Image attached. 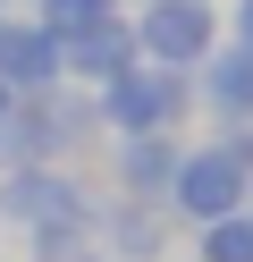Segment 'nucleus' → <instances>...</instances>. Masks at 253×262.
I'll return each instance as SVG.
<instances>
[{
	"instance_id": "obj_1",
	"label": "nucleus",
	"mask_w": 253,
	"mask_h": 262,
	"mask_svg": "<svg viewBox=\"0 0 253 262\" xmlns=\"http://www.w3.org/2000/svg\"><path fill=\"white\" fill-rule=\"evenodd\" d=\"M0 220L34 245H67V237H84V186H67L51 169H17L0 186Z\"/></svg>"
},
{
	"instance_id": "obj_2",
	"label": "nucleus",
	"mask_w": 253,
	"mask_h": 262,
	"mask_svg": "<svg viewBox=\"0 0 253 262\" xmlns=\"http://www.w3.org/2000/svg\"><path fill=\"white\" fill-rule=\"evenodd\" d=\"M245 194H253V144H202L177 161V203L194 220H228Z\"/></svg>"
},
{
	"instance_id": "obj_3",
	"label": "nucleus",
	"mask_w": 253,
	"mask_h": 262,
	"mask_svg": "<svg viewBox=\"0 0 253 262\" xmlns=\"http://www.w3.org/2000/svg\"><path fill=\"white\" fill-rule=\"evenodd\" d=\"M101 110H110L118 127H135V136H169L177 110H186V85H177L169 68H127V76H110Z\"/></svg>"
},
{
	"instance_id": "obj_4",
	"label": "nucleus",
	"mask_w": 253,
	"mask_h": 262,
	"mask_svg": "<svg viewBox=\"0 0 253 262\" xmlns=\"http://www.w3.org/2000/svg\"><path fill=\"white\" fill-rule=\"evenodd\" d=\"M144 51L160 59V68L202 59L211 51V0H152L144 9Z\"/></svg>"
},
{
	"instance_id": "obj_5",
	"label": "nucleus",
	"mask_w": 253,
	"mask_h": 262,
	"mask_svg": "<svg viewBox=\"0 0 253 262\" xmlns=\"http://www.w3.org/2000/svg\"><path fill=\"white\" fill-rule=\"evenodd\" d=\"M59 34H51V26H0V85H26V93H51L59 85Z\"/></svg>"
},
{
	"instance_id": "obj_6",
	"label": "nucleus",
	"mask_w": 253,
	"mask_h": 262,
	"mask_svg": "<svg viewBox=\"0 0 253 262\" xmlns=\"http://www.w3.org/2000/svg\"><path fill=\"white\" fill-rule=\"evenodd\" d=\"M127 51H135V34H127L118 17H101V26H84V34H67V51H59V59L110 85V76H127Z\"/></svg>"
},
{
	"instance_id": "obj_7",
	"label": "nucleus",
	"mask_w": 253,
	"mask_h": 262,
	"mask_svg": "<svg viewBox=\"0 0 253 262\" xmlns=\"http://www.w3.org/2000/svg\"><path fill=\"white\" fill-rule=\"evenodd\" d=\"M211 110L219 119H253V42L211 59Z\"/></svg>"
},
{
	"instance_id": "obj_8",
	"label": "nucleus",
	"mask_w": 253,
	"mask_h": 262,
	"mask_svg": "<svg viewBox=\"0 0 253 262\" xmlns=\"http://www.w3.org/2000/svg\"><path fill=\"white\" fill-rule=\"evenodd\" d=\"M127 186H135V194L177 186V144H169V136H135V144H127Z\"/></svg>"
},
{
	"instance_id": "obj_9",
	"label": "nucleus",
	"mask_w": 253,
	"mask_h": 262,
	"mask_svg": "<svg viewBox=\"0 0 253 262\" xmlns=\"http://www.w3.org/2000/svg\"><path fill=\"white\" fill-rule=\"evenodd\" d=\"M202 262H253V211L202 220Z\"/></svg>"
},
{
	"instance_id": "obj_10",
	"label": "nucleus",
	"mask_w": 253,
	"mask_h": 262,
	"mask_svg": "<svg viewBox=\"0 0 253 262\" xmlns=\"http://www.w3.org/2000/svg\"><path fill=\"white\" fill-rule=\"evenodd\" d=\"M110 17V0H42V26L51 34H84V26Z\"/></svg>"
},
{
	"instance_id": "obj_11",
	"label": "nucleus",
	"mask_w": 253,
	"mask_h": 262,
	"mask_svg": "<svg viewBox=\"0 0 253 262\" xmlns=\"http://www.w3.org/2000/svg\"><path fill=\"white\" fill-rule=\"evenodd\" d=\"M110 245H118V254H127V262H152V254H160V228H152L144 211H127V220L110 228Z\"/></svg>"
},
{
	"instance_id": "obj_12",
	"label": "nucleus",
	"mask_w": 253,
	"mask_h": 262,
	"mask_svg": "<svg viewBox=\"0 0 253 262\" xmlns=\"http://www.w3.org/2000/svg\"><path fill=\"white\" fill-rule=\"evenodd\" d=\"M236 34H245V42H253V0H236Z\"/></svg>"
},
{
	"instance_id": "obj_13",
	"label": "nucleus",
	"mask_w": 253,
	"mask_h": 262,
	"mask_svg": "<svg viewBox=\"0 0 253 262\" xmlns=\"http://www.w3.org/2000/svg\"><path fill=\"white\" fill-rule=\"evenodd\" d=\"M0 119H9V85H0Z\"/></svg>"
}]
</instances>
